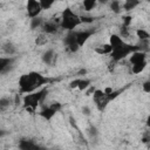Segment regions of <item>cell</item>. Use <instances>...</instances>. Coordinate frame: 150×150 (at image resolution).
<instances>
[{"instance_id": "28", "label": "cell", "mask_w": 150, "mask_h": 150, "mask_svg": "<svg viewBox=\"0 0 150 150\" xmlns=\"http://www.w3.org/2000/svg\"><path fill=\"white\" fill-rule=\"evenodd\" d=\"M142 89L144 93H150V76L146 81H144V83L142 84Z\"/></svg>"}, {"instance_id": "5", "label": "cell", "mask_w": 150, "mask_h": 150, "mask_svg": "<svg viewBox=\"0 0 150 150\" xmlns=\"http://www.w3.org/2000/svg\"><path fill=\"white\" fill-rule=\"evenodd\" d=\"M26 11H27V14H28V16L30 19L40 16V13L42 12L40 1H38V0H28L27 4H26Z\"/></svg>"}, {"instance_id": "2", "label": "cell", "mask_w": 150, "mask_h": 150, "mask_svg": "<svg viewBox=\"0 0 150 150\" xmlns=\"http://www.w3.org/2000/svg\"><path fill=\"white\" fill-rule=\"evenodd\" d=\"M81 25V20H80V14L75 13L71 8L66 7L62 13H61V25L60 27L66 29L67 32L74 30L75 27Z\"/></svg>"}, {"instance_id": "34", "label": "cell", "mask_w": 150, "mask_h": 150, "mask_svg": "<svg viewBox=\"0 0 150 150\" xmlns=\"http://www.w3.org/2000/svg\"><path fill=\"white\" fill-rule=\"evenodd\" d=\"M95 90H96V89H95V88H94L93 86H90V87H89V88L87 89V94H86V95H93Z\"/></svg>"}, {"instance_id": "1", "label": "cell", "mask_w": 150, "mask_h": 150, "mask_svg": "<svg viewBox=\"0 0 150 150\" xmlns=\"http://www.w3.org/2000/svg\"><path fill=\"white\" fill-rule=\"evenodd\" d=\"M49 82V79L41 75L38 71H29L27 74H23L19 77V93L20 94H30L34 91L40 90V88L43 84H47Z\"/></svg>"}, {"instance_id": "3", "label": "cell", "mask_w": 150, "mask_h": 150, "mask_svg": "<svg viewBox=\"0 0 150 150\" xmlns=\"http://www.w3.org/2000/svg\"><path fill=\"white\" fill-rule=\"evenodd\" d=\"M48 90L47 89H40L38 91L30 93V94H26L22 98V103L26 108L27 111H29L30 114H33L35 111V109L38 108V105L40 104V102L43 101L45 96L47 95Z\"/></svg>"}, {"instance_id": "4", "label": "cell", "mask_w": 150, "mask_h": 150, "mask_svg": "<svg viewBox=\"0 0 150 150\" xmlns=\"http://www.w3.org/2000/svg\"><path fill=\"white\" fill-rule=\"evenodd\" d=\"M137 50H139L137 45H131V43L125 42L122 46L112 49V52L110 54V57L114 62H120V61L124 60L125 57H128L129 55H131L134 52H137Z\"/></svg>"}, {"instance_id": "29", "label": "cell", "mask_w": 150, "mask_h": 150, "mask_svg": "<svg viewBox=\"0 0 150 150\" xmlns=\"http://www.w3.org/2000/svg\"><path fill=\"white\" fill-rule=\"evenodd\" d=\"M49 107H50L54 111H56V112H57V111H60V109H61V107H62V105H61V103H59V102H53V103H50V104H49Z\"/></svg>"}, {"instance_id": "12", "label": "cell", "mask_w": 150, "mask_h": 150, "mask_svg": "<svg viewBox=\"0 0 150 150\" xmlns=\"http://www.w3.org/2000/svg\"><path fill=\"white\" fill-rule=\"evenodd\" d=\"M59 27H60V26L56 25L54 21H47V22L43 23L42 29H43V32H45L46 34H54V33L57 32V28H59Z\"/></svg>"}, {"instance_id": "31", "label": "cell", "mask_w": 150, "mask_h": 150, "mask_svg": "<svg viewBox=\"0 0 150 150\" xmlns=\"http://www.w3.org/2000/svg\"><path fill=\"white\" fill-rule=\"evenodd\" d=\"M142 143H144V144L150 143V132H149V131L144 132V135H143V137H142Z\"/></svg>"}, {"instance_id": "32", "label": "cell", "mask_w": 150, "mask_h": 150, "mask_svg": "<svg viewBox=\"0 0 150 150\" xmlns=\"http://www.w3.org/2000/svg\"><path fill=\"white\" fill-rule=\"evenodd\" d=\"M80 80H81V79H75V80H73V81L69 83V88H71V89L77 88V87H79V83H80Z\"/></svg>"}, {"instance_id": "20", "label": "cell", "mask_w": 150, "mask_h": 150, "mask_svg": "<svg viewBox=\"0 0 150 150\" xmlns=\"http://www.w3.org/2000/svg\"><path fill=\"white\" fill-rule=\"evenodd\" d=\"M91 81L89 80V79H81L80 80V83H79V87H77V89L80 90V91H84V90H87L91 84Z\"/></svg>"}, {"instance_id": "35", "label": "cell", "mask_w": 150, "mask_h": 150, "mask_svg": "<svg viewBox=\"0 0 150 150\" xmlns=\"http://www.w3.org/2000/svg\"><path fill=\"white\" fill-rule=\"evenodd\" d=\"M82 111H83V114H86V115H89V114H90V110H89L88 107H83Z\"/></svg>"}, {"instance_id": "14", "label": "cell", "mask_w": 150, "mask_h": 150, "mask_svg": "<svg viewBox=\"0 0 150 150\" xmlns=\"http://www.w3.org/2000/svg\"><path fill=\"white\" fill-rule=\"evenodd\" d=\"M55 114H56V111H54L49 105H48V107H46V108H43V109L40 111V116H41V117H43L46 121L52 120V118L55 116Z\"/></svg>"}, {"instance_id": "27", "label": "cell", "mask_w": 150, "mask_h": 150, "mask_svg": "<svg viewBox=\"0 0 150 150\" xmlns=\"http://www.w3.org/2000/svg\"><path fill=\"white\" fill-rule=\"evenodd\" d=\"M4 50H5V52L8 54V56H11V55L14 53V50H15V49L13 48V45L8 42V43H6V45H5V47H4Z\"/></svg>"}, {"instance_id": "18", "label": "cell", "mask_w": 150, "mask_h": 150, "mask_svg": "<svg viewBox=\"0 0 150 150\" xmlns=\"http://www.w3.org/2000/svg\"><path fill=\"white\" fill-rule=\"evenodd\" d=\"M96 6H97L96 0H83L82 1V7L86 13H90Z\"/></svg>"}, {"instance_id": "15", "label": "cell", "mask_w": 150, "mask_h": 150, "mask_svg": "<svg viewBox=\"0 0 150 150\" xmlns=\"http://www.w3.org/2000/svg\"><path fill=\"white\" fill-rule=\"evenodd\" d=\"M146 64H148V62H146V61H143V62H139V63L132 64L130 70H131V73H132V74L138 75V74H141V73H143V71H144V69L146 68Z\"/></svg>"}, {"instance_id": "22", "label": "cell", "mask_w": 150, "mask_h": 150, "mask_svg": "<svg viewBox=\"0 0 150 150\" xmlns=\"http://www.w3.org/2000/svg\"><path fill=\"white\" fill-rule=\"evenodd\" d=\"M43 20L40 18V16H38V18H34V19H30V28L32 29H35V28H39V27H42L43 26Z\"/></svg>"}, {"instance_id": "26", "label": "cell", "mask_w": 150, "mask_h": 150, "mask_svg": "<svg viewBox=\"0 0 150 150\" xmlns=\"http://www.w3.org/2000/svg\"><path fill=\"white\" fill-rule=\"evenodd\" d=\"M122 21H123V25H122V26H124V27H129V26L131 25L132 16H131V15H124V16L122 18Z\"/></svg>"}, {"instance_id": "11", "label": "cell", "mask_w": 150, "mask_h": 150, "mask_svg": "<svg viewBox=\"0 0 150 150\" xmlns=\"http://www.w3.org/2000/svg\"><path fill=\"white\" fill-rule=\"evenodd\" d=\"M19 148H20V150H41V148L38 144H35L32 141H27V139L20 141Z\"/></svg>"}, {"instance_id": "36", "label": "cell", "mask_w": 150, "mask_h": 150, "mask_svg": "<svg viewBox=\"0 0 150 150\" xmlns=\"http://www.w3.org/2000/svg\"><path fill=\"white\" fill-rule=\"evenodd\" d=\"M145 124H146V127H148V129L150 130V115L146 117V120H145Z\"/></svg>"}, {"instance_id": "33", "label": "cell", "mask_w": 150, "mask_h": 150, "mask_svg": "<svg viewBox=\"0 0 150 150\" xmlns=\"http://www.w3.org/2000/svg\"><path fill=\"white\" fill-rule=\"evenodd\" d=\"M112 91H114V89H112L111 87H105V88L103 89V93H104L105 95H108V96H109V95H110Z\"/></svg>"}, {"instance_id": "16", "label": "cell", "mask_w": 150, "mask_h": 150, "mask_svg": "<svg viewBox=\"0 0 150 150\" xmlns=\"http://www.w3.org/2000/svg\"><path fill=\"white\" fill-rule=\"evenodd\" d=\"M54 59H55V54H54V50L53 49H48V50H46L42 54V61L46 64H52L53 61H54Z\"/></svg>"}, {"instance_id": "23", "label": "cell", "mask_w": 150, "mask_h": 150, "mask_svg": "<svg viewBox=\"0 0 150 150\" xmlns=\"http://www.w3.org/2000/svg\"><path fill=\"white\" fill-rule=\"evenodd\" d=\"M80 20H81V23H91L94 22L95 18L86 13V14H80Z\"/></svg>"}, {"instance_id": "7", "label": "cell", "mask_w": 150, "mask_h": 150, "mask_svg": "<svg viewBox=\"0 0 150 150\" xmlns=\"http://www.w3.org/2000/svg\"><path fill=\"white\" fill-rule=\"evenodd\" d=\"M94 29H84V30H75L76 34V42L80 47H82L88 40L89 38L94 34Z\"/></svg>"}, {"instance_id": "25", "label": "cell", "mask_w": 150, "mask_h": 150, "mask_svg": "<svg viewBox=\"0 0 150 150\" xmlns=\"http://www.w3.org/2000/svg\"><path fill=\"white\" fill-rule=\"evenodd\" d=\"M47 41H48V39H47V36H46L45 34H41V35H39V36L35 39V43H36L38 46H43V45L47 43Z\"/></svg>"}, {"instance_id": "37", "label": "cell", "mask_w": 150, "mask_h": 150, "mask_svg": "<svg viewBox=\"0 0 150 150\" xmlns=\"http://www.w3.org/2000/svg\"><path fill=\"white\" fill-rule=\"evenodd\" d=\"M87 74V69H81L79 73H77V75H80V76H82V75H86Z\"/></svg>"}, {"instance_id": "30", "label": "cell", "mask_w": 150, "mask_h": 150, "mask_svg": "<svg viewBox=\"0 0 150 150\" xmlns=\"http://www.w3.org/2000/svg\"><path fill=\"white\" fill-rule=\"evenodd\" d=\"M0 105H1L2 109H4L5 107L9 105V98H7V97H1V98H0Z\"/></svg>"}, {"instance_id": "8", "label": "cell", "mask_w": 150, "mask_h": 150, "mask_svg": "<svg viewBox=\"0 0 150 150\" xmlns=\"http://www.w3.org/2000/svg\"><path fill=\"white\" fill-rule=\"evenodd\" d=\"M14 61L15 59L13 56H1L0 57V73L6 74L8 70H11Z\"/></svg>"}, {"instance_id": "19", "label": "cell", "mask_w": 150, "mask_h": 150, "mask_svg": "<svg viewBox=\"0 0 150 150\" xmlns=\"http://www.w3.org/2000/svg\"><path fill=\"white\" fill-rule=\"evenodd\" d=\"M138 5H139V1H137V0H125L123 2V5H122V8L124 11L129 12V11L134 9L135 7H137Z\"/></svg>"}, {"instance_id": "21", "label": "cell", "mask_w": 150, "mask_h": 150, "mask_svg": "<svg viewBox=\"0 0 150 150\" xmlns=\"http://www.w3.org/2000/svg\"><path fill=\"white\" fill-rule=\"evenodd\" d=\"M122 5L123 4H121V1H117V0H114V1H111L110 2V9L114 12V13H116V14H118L121 11H122Z\"/></svg>"}, {"instance_id": "9", "label": "cell", "mask_w": 150, "mask_h": 150, "mask_svg": "<svg viewBox=\"0 0 150 150\" xmlns=\"http://www.w3.org/2000/svg\"><path fill=\"white\" fill-rule=\"evenodd\" d=\"M143 61H146V53H144L142 50L134 52L129 56V62L131 63V66L136 64V63H139V62H143Z\"/></svg>"}, {"instance_id": "24", "label": "cell", "mask_w": 150, "mask_h": 150, "mask_svg": "<svg viewBox=\"0 0 150 150\" xmlns=\"http://www.w3.org/2000/svg\"><path fill=\"white\" fill-rule=\"evenodd\" d=\"M40 5H41V8L42 11H46V9H50L55 2L54 1H46V0H40Z\"/></svg>"}, {"instance_id": "10", "label": "cell", "mask_w": 150, "mask_h": 150, "mask_svg": "<svg viewBox=\"0 0 150 150\" xmlns=\"http://www.w3.org/2000/svg\"><path fill=\"white\" fill-rule=\"evenodd\" d=\"M108 43L112 47V49H115V48L122 46L123 43H125V41L121 38L120 34H111V35L109 36V41H108Z\"/></svg>"}, {"instance_id": "6", "label": "cell", "mask_w": 150, "mask_h": 150, "mask_svg": "<svg viewBox=\"0 0 150 150\" xmlns=\"http://www.w3.org/2000/svg\"><path fill=\"white\" fill-rule=\"evenodd\" d=\"M64 43L67 46V48L71 52V53H75L79 50L80 46L77 45L76 42V34H75V30H70V32H67L66 36H64Z\"/></svg>"}, {"instance_id": "13", "label": "cell", "mask_w": 150, "mask_h": 150, "mask_svg": "<svg viewBox=\"0 0 150 150\" xmlns=\"http://www.w3.org/2000/svg\"><path fill=\"white\" fill-rule=\"evenodd\" d=\"M95 52L97 54H100V55H110L111 52H112V47L107 42V43H103V45L96 47L95 48Z\"/></svg>"}, {"instance_id": "17", "label": "cell", "mask_w": 150, "mask_h": 150, "mask_svg": "<svg viewBox=\"0 0 150 150\" xmlns=\"http://www.w3.org/2000/svg\"><path fill=\"white\" fill-rule=\"evenodd\" d=\"M135 34H136V38L139 41H146V40L150 39V33L144 28H137Z\"/></svg>"}]
</instances>
